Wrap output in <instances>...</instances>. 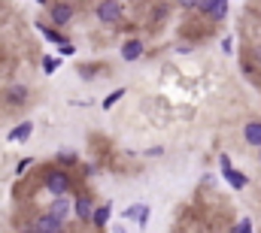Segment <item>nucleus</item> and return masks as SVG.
Returning <instances> with one entry per match:
<instances>
[{
	"label": "nucleus",
	"mask_w": 261,
	"mask_h": 233,
	"mask_svg": "<svg viewBox=\"0 0 261 233\" xmlns=\"http://www.w3.org/2000/svg\"><path fill=\"white\" fill-rule=\"evenodd\" d=\"M222 173H225V179L231 182V188H237V191H240V188H246V182H249L246 176H243V173H237L234 167H228V170H222Z\"/></svg>",
	"instance_id": "obj_11"
},
{
	"label": "nucleus",
	"mask_w": 261,
	"mask_h": 233,
	"mask_svg": "<svg viewBox=\"0 0 261 233\" xmlns=\"http://www.w3.org/2000/svg\"><path fill=\"white\" fill-rule=\"evenodd\" d=\"M73 18V6L70 3H52V21L61 27V24H70Z\"/></svg>",
	"instance_id": "obj_4"
},
{
	"label": "nucleus",
	"mask_w": 261,
	"mask_h": 233,
	"mask_svg": "<svg viewBox=\"0 0 261 233\" xmlns=\"http://www.w3.org/2000/svg\"><path fill=\"white\" fill-rule=\"evenodd\" d=\"M255 58H258V61H261V49H258V52H255Z\"/></svg>",
	"instance_id": "obj_23"
},
{
	"label": "nucleus",
	"mask_w": 261,
	"mask_h": 233,
	"mask_svg": "<svg viewBox=\"0 0 261 233\" xmlns=\"http://www.w3.org/2000/svg\"><path fill=\"white\" fill-rule=\"evenodd\" d=\"M37 233H61L64 230V221L58 218V215H52V212H46V215H40L37 218Z\"/></svg>",
	"instance_id": "obj_3"
},
{
	"label": "nucleus",
	"mask_w": 261,
	"mask_h": 233,
	"mask_svg": "<svg viewBox=\"0 0 261 233\" xmlns=\"http://www.w3.org/2000/svg\"><path fill=\"white\" fill-rule=\"evenodd\" d=\"M73 52H76L73 46H67V43H61V55H73Z\"/></svg>",
	"instance_id": "obj_20"
},
{
	"label": "nucleus",
	"mask_w": 261,
	"mask_h": 233,
	"mask_svg": "<svg viewBox=\"0 0 261 233\" xmlns=\"http://www.w3.org/2000/svg\"><path fill=\"white\" fill-rule=\"evenodd\" d=\"M125 215H128V218H137V224H146V218H149V206H130Z\"/></svg>",
	"instance_id": "obj_13"
},
{
	"label": "nucleus",
	"mask_w": 261,
	"mask_h": 233,
	"mask_svg": "<svg viewBox=\"0 0 261 233\" xmlns=\"http://www.w3.org/2000/svg\"><path fill=\"white\" fill-rule=\"evenodd\" d=\"M31 130H34V124H31V121H24V124H18V127L9 133V139H12V142H24V139L31 136Z\"/></svg>",
	"instance_id": "obj_12"
},
{
	"label": "nucleus",
	"mask_w": 261,
	"mask_h": 233,
	"mask_svg": "<svg viewBox=\"0 0 261 233\" xmlns=\"http://www.w3.org/2000/svg\"><path fill=\"white\" fill-rule=\"evenodd\" d=\"M234 233H252V221H249V218H243V221L234 227Z\"/></svg>",
	"instance_id": "obj_16"
},
{
	"label": "nucleus",
	"mask_w": 261,
	"mask_h": 233,
	"mask_svg": "<svg viewBox=\"0 0 261 233\" xmlns=\"http://www.w3.org/2000/svg\"><path fill=\"white\" fill-rule=\"evenodd\" d=\"M91 218H94V224H97V227H103V224L110 221V203H103V206H97Z\"/></svg>",
	"instance_id": "obj_14"
},
{
	"label": "nucleus",
	"mask_w": 261,
	"mask_h": 233,
	"mask_svg": "<svg viewBox=\"0 0 261 233\" xmlns=\"http://www.w3.org/2000/svg\"><path fill=\"white\" fill-rule=\"evenodd\" d=\"M122 97H125V88H119V91H113V94H110V97L103 100V109H113V106H116V103H119Z\"/></svg>",
	"instance_id": "obj_15"
},
{
	"label": "nucleus",
	"mask_w": 261,
	"mask_h": 233,
	"mask_svg": "<svg viewBox=\"0 0 261 233\" xmlns=\"http://www.w3.org/2000/svg\"><path fill=\"white\" fill-rule=\"evenodd\" d=\"M91 200L88 197H76V218L79 221H91Z\"/></svg>",
	"instance_id": "obj_9"
},
{
	"label": "nucleus",
	"mask_w": 261,
	"mask_h": 233,
	"mask_svg": "<svg viewBox=\"0 0 261 233\" xmlns=\"http://www.w3.org/2000/svg\"><path fill=\"white\" fill-rule=\"evenodd\" d=\"M43 37H46V40H49V43H61V37H58V34H55V31H46V27H43Z\"/></svg>",
	"instance_id": "obj_19"
},
{
	"label": "nucleus",
	"mask_w": 261,
	"mask_h": 233,
	"mask_svg": "<svg viewBox=\"0 0 261 233\" xmlns=\"http://www.w3.org/2000/svg\"><path fill=\"white\" fill-rule=\"evenodd\" d=\"M243 136H246V142H249V145L261 149V121H249V124L243 127Z\"/></svg>",
	"instance_id": "obj_7"
},
{
	"label": "nucleus",
	"mask_w": 261,
	"mask_h": 233,
	"mask_svg": "<svg viewBox=\"0 0 261 233\" xmlns=\"http://www.w3.org/2000/svg\"><path fill=\"white\" fill-rule=\"evenodd\" d=\"M49 212H52V215H58L61 221H67V218H70V197H64V194H61V197H55V203L49 206Z\"/></svg>",
	"instance_id": "obj_6"
},
{
	"label": "nucleus",
	"mask_w": 261,
	"mask_h": 233,
	"mask_svg": "<svg viewBox=\"0 0 261 233\" xmlns=\"http://www.w3.org/2000/svg\"><path fill=\"white\" fill-rule=\"evenodd\" d=\"M40 3H49V0H40Z\"/></svg>",
	"instance_id": "obj_24"
},
{
	"label": "nucleus",
	"mask_w": 261,
	"mask_h": 233,
	"mask_svg": "<svg viewBox=\"0 0 261 233\" xmlns=\"http://www.w3.org/2000/svg\"><path fill=\"white\" fill-rule=\"evenodd\" d=\"M94 12H97V21H103V24H116V21L122 18V3H119V0H100Z\"/></svg>",
	"instance_id": "obj_1"
},
{
	"label": "nucleus",
	"mask_w": 261,
	"mask_h": 233,
	"mask_svg": "<svg viewBox=\"0 0 261 233\" xmlns=\"http://www.w3.org/2000/svg\"><path fill=\"white\" fill-rule=\"evenodd\" d=\"M24 97H28V88H24V85H12V88L6 91V100H9L12 106H21Z\"/></svg>",
	"instance_id": "obj_10"
},
{
	"label": "nucleus",
	"mask_w": 261,
	"mask_h": 233,
	"mask_svg": "<svg viewBox=\"0 0 261 233\" xmlns=\"http://www.w3.org/2000/svg\"><path fill=\"white\" fill-rule=\"evenodd\" d=\"M43 70H46V73H55V70H58V61H55V58H46V61H43Z\"/></svg>",
	"instance_id": "obj_17"
},
{
	"label": "nucleus",
	"mask_w": 261,
	"mask_h": 233,
	"mask_svg": "<svg viewBox=\"0 0 261 233\" xmlns=\"http://www.w3.org/2000/svg\"><path fill=\"white\" fill-rule=\"evenodd\" d=\"M179 3H182V6H195V0H179Z\"/></svg>",
	"instance_id": "obj_22"
},
{
	"label": "nucleus",
	"mask_w": 261,
	"mask_h": 233,
	"mask_svg": "<svg viewBox=\"0 0 261 233\" xmlns=\"http://www.w3.org/2000/svg\"><path fill=\"white\" fill-rule=\"evenodd\" d=\"M200 12H206L210 18H216V21H222L225 15H228V0H210Z\"/></svg>",
	"instance_id": "obj_5"
},
{
	"label": "nucleus",
	"mask_w": 261,
	"mask_h": 233,
	"mask_svg": "<svg viewBox=\"0 0 261 233\" xmlns=\"http://www.w3.org/2000/svg\"><path fill=\"white\" fill-rule=\"evenodd\" d=\"M140 55H143V40H128L122 46V58L125 61H137Z\"/></svg>",
	"instance_id": "obj_8"
},
{
	"label": "nucleus",
	"mask_w": 261,
	"mask_h": 233,
	"mask_svg": "<svg viewBox=\"0 0 261 233\" xmlns=\"http://www.w3.org/2000/svg\"><path fill=\"white\" fill-rule=\"evenodd\" d=\"M58 158H61V164H76V155L73 152H61Z\"/></svg>",
	"instance_id": "obj_18"
},
{
	"label": "nucleus",
	"mask_w": 261,
	"mask_h": 233,
	"mask_svg": "<svg viewBox=\"0 0 261 233\" xmlns=\"http://www.w3.org/2000/svg\"><path fill=\"white\" fill-rule=\"evenodd\" d=\"M46 188H49V194H55V197H61L70 191V176L64 170H49L46 173Z\"/></svg>",
	"instance_id": "obj_2"
},
{
	"label": "nucleus",
	"mask_w": 261,
	"mask_h": 233,
	"mask_svg": "<svg viewBox=\"0 0 261 233\" xmlns=\"http://www.w3.org/2000/svg\"><path fill=\"white\" fill-rule=\"evenodd\" d=\"M206 3H210V0H195V6H197V9H203Z\"/></svg>",
	"instance_id": "obj_21"
},
{
	"label": "nucleus",
	"mask_w": 261,
	"mask_h": 233,
	"mask_svg": "<svg viewBox=\"0 0 261 233\" xmlns=\"http://www.w3.org/2000/svg\"><path fill=\"white\" fill-rule=\"evenodd\" d=\"M258 155H261V149H258Z\"/></svg>",
	"instance_id": "obj_25"
}]
</instances>
